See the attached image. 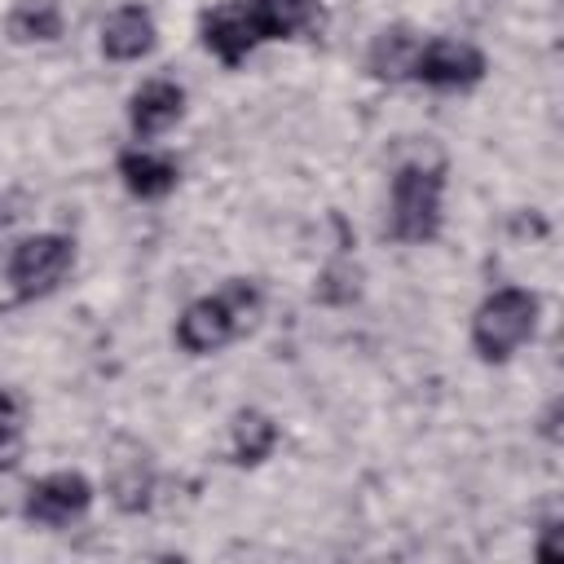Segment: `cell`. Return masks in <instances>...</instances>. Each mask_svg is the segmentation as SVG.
Here are the masks:
<instances>
[{
    "label": "cell",
    "instance_id": "1",
    "mask_svg": "<svg viewBox=\"0 0 564 564\" xmlns=\"http://www.w3.org/2000/svg\"><path fill=\"white\" fill-rule=\"evenodd\" d=\"M317 18V0H225L203 13V44L225 66H238L264 40H291Z\"/></svg>",
    "mask_w": 564,
    "mask_h": 564
},
{
    "label": "cell",
    "instance_id": "2",
    "mask_svg": "<svg viewBox=\"0 0 564 564\" xmlns=\"http://www.w3.org/2000/svg\"><path fill=\"white\" fill-rule=\"evenodd\" d=\"M260 313V291L247 278H229L216 295L194 300L176 322V344L194 357L225 348L234 335H242Z\"/></svg>",
    "mask_w": 564,
    "mask_h": 564
},
{
    "label": "cell",
    "instance_id": "3",
    "mask_svg": "<svg viewBox=\"0 0 564 564\" xmlns=\"http://www.w3.org/2000/svg\"><path fill=\"white\" fill-rule=\"evenodd\" d=\"M538 326V295L520 291V286H502L494 291L476 317H471V348L485 361H507Z\"/></svg>",
    "mask_w": 564,
    "mask_h": 564
},
{
    "label": "cell",
    "instance_id": "4",
    "mask_svg": "<svg viewBox=\"0 0 564 564\" xmlns=\"http://www.w3.org/2000/svg\"><path fill=\"white\" fill-rule=\"evenodd\" d=\"M441 167H423V163H401L392 176V238L397 242H427L441 229Z\"/></svg>",
    "mask_w": 564,
    "mask_h": 564
},
{
    "label": "cell",
    "instance_id": "5",
    "mask_svg": "<svg viewBox=\"0 0 564 564\" xmlns=\"http://www.w3.org/2000/svg\"><path fill=\"white\" fill-rule=\"evenodd\" d=\"M75 264V242L66 234H35L22 238L9 256V282L18 300H35L48 295Z\"/></svg>",
    "mask_w": 564,
    "mask_h": 564
},
{
    "label": "cell",
    "instance_id": "6",
    "mask_svg": "<svg viewBox=\"0 0 564 564\" xmlns=\"http://www.w3.org/2000/svg\"><path fill=\"white\" fill-rule=\"evenodd\" d=\"M410 75L427 88H471L485 79V53L467 40H427L419 44Z\"/></svg>",
    "mask_w": 564,
    "mask_h": 564
},
{
    "label": "cell",
    "instance_id": "7",
    "mask_svg": "<svg viewBox=\"0 0 564 564\" xmlns=\"http://www.w3.org/2000/svg\"><path fill=\"white\" fill-rule=\"evenodd\" d=\"M88 502H93V485H88L79 471H53V476H44V480H35V485L26 489L22 516H26L31 524L57 529V524H70L75 516H84Z\"/></svg>",
    "mask_w": 564,
    "mask_h": 564
},
{
    "label": "cell",
    "instance_id": "8",
    "mask_svg": "<svg viewBox=\"0 0 564 564\" xmlns=\"http://www.w3.org/2000/svg\"><path fill=\"white\" fill-rule=\"evenodd\" d=\"M185 110V88L172 84V79H150L132 93V106H128V119H132V132L141 141L167 132Z\"/></svg>",
    "mask_w": 564,
    "mask_h": 564
},
{
    "label": "cell",
    "instance_id": "9",
    "mask_svg": "<svg viewBox=\"0 0 564 564\" xmlns=\"http://www.w3.org/2000/svg\"><path fill=\"white\" fill-rule=\"evenodd\" d=\"M154 48V18L141 4H123L101 26V53L115 62H137Z\"/></svg>",
    "mask_w": 564,
    "mask_h": 564
},
{
    "label": "cell",
    "instance_id": "10",
    "mask_svg": "<svg viewBox=\"0 0 564 564\" xmlns=\"http://www.w3.org/2000/svg\"><path fill=\"white\" fill-rule=\"evenodd\" d=\"M119 176H123L128 194H137V198H163V194L176 189L181 167L167 154H154V150H123L119 154Z\"/></svg>",
    "mask_w": 564,
    "mask_h": 564
},
{
    "label": "cell",
    "instance_id": "11",
    "mask_svg": "<svg viewBox=\"0 0 564 564\" xmlns=\"http://www.w3.org/2000/svg\"><path fill=\"white\" fill-rule=\"evenodd\" d=\"M278 445V423L260 410H238L234 414V427H229V449H234V463L242 467H256L273 454Z\"/></svg>",
    "mask_w": 564,
    "mask_h": 564
},
{
    "label": "cell",
    "instance_id": "12",
    "mask_svg": "<svg viewBox=\"0 0 564 564\" xmlns=\"http://www.w3.org/2000/svg\"><path fill=\"white\" fill-rule=\"evenodd\" d=\"M414 53H419V40L405 31V26H392V31H379L370 53H366V66L375 79H405L410 66H414Z\"/></svg>",
    "mask_w": 564,
    "mask_h": 564
},
{
    "label": "cell",
    "instance_id": "13",
    "mask_svg": "<svg viewBox=\"0 0 564 564\" xmlns=\"http://www.w3.org/2000/svg\"><path fill=\"white\" fill-rule=\"evenodd\" d=\"M9 35L18 44H31V40H57L62 35V9L53 0H26L9 13Z\"/></svg>",
    "mask_w": 564,
    "mask_h": 564
},
{
    "label": "cell",
    "instance_id": "14",
    "mask_svg": "<svg viewBox=\"0 0 564 564\" xmlns=\"http://www.w3.org/2000/svg\"><path fill=\"white\" fill-rule=\"evenodd\" d=\"M150 489H154V480H150V467H145L141 458H119V463H115V471H110V494H115V502H119L123 511L150 507Z\"/></svg>",
    "mask_w": 564,
    "mask_h": 564
},
{
    "label": "cell",
    "instance_id": "15",
    "mask_svg": "<svg viewBox=\"0 0 564 564\" xmlns=\"http://www.w3.org/2000/svg\"><path fill=\"white\" fill-rule=\"evenodd\" d=\"M26 432H22V401L13 392H0V471H13L22 463Z\"/></svg>",
    "mask_w": 564,
    "mask_h": 564
}]
</instances>
